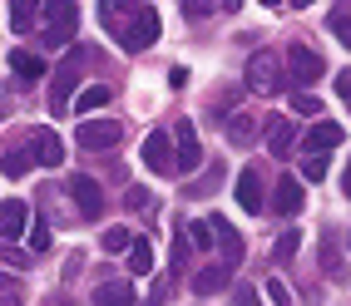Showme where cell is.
<instances>
[{"label": "cell", "mask_w": 351, "mask_h": 306, "mask_svg": "<svg viewBox=\"0 0 351 306\" xmlns=\"http://www.w3.org/2000/svg\"><path fill=\"white\" fill-rule=\"evenodd\" d=\"M104 25L119 35L124 50H149V44L158 40V10L154 5H138V10H129V20H104Z\"/></svg>", "instance_id": "6da1fadb"}, {"label": "cell", "mask_w": 351, "mask_h": 306, "mask_svg": "<svg viewBox=\"0 0 351 306\" xmlns=\"http://www.w3.org/2000/svg\"><path fill=\"white\" fill-rule=\"evenodd\" d=\"M282 84H287V75H282V60L277 55H252L247 60V89L252 94H263V99H272V94H282Z\"/></svg>", "instance_id": "7a4b0ae2"}, {"label": "cell", "mask_w": 351, "mask_h": 306, "mask_svg": "<svg viewBox=\"0 0 351 306\" xmlns=\"http://www.w3.org/2000/svg\"><path fill=\"white\" fill-rule=\"evenodd\" d=\"M80 60H89V50H84V44H75V50H69L64 69L55 75V84H50V99H45V104H50V114H55V119H60V114H64L69 104H75V99H69V89H75V64H80Z\"/></svg>", "instance_id": "3957f363"}, {"label": "cell", "mask_w": 351, "mask_h": 306, "mask_svg": "<svg viewBox=\"0 0 351 306\" xmlns=\"http://www.w3.org/2000/svg\"><path fill=\"white\" fill-rule=\"evenodd\" d=\"M287 75H292V84H302V94H307V84H317L326 75V60L317 50H307V44H297V50L287 55Z\"/></svg>", "instance_id": "277c9868"}, {"label": "cell", "mask_w": 351, "mask_h": 306, "mask_svg": "<svg viewBox=\"0 0 351 306\" xmlns=\"http://www.w3.org/2000/svg\"><path fill=\"white\" fill-rule=\"evenodd\" d=\"M75 138H80V144H84L89 153H95V149H99V153H109V149H114V144L124 138V129L114 124V119H84Z\"/></svg>", "instance_id": "5b68a950"}, {"label": "cell", "mask_w": 351, "mask_h": 306, "mask_svg": "<svg viewBox=\"0 0 351 306\" xmlns=\"http://www.w3.org/2000/svg\"><path fill=\"white\" fill-rule=\"evenodd\" d=\"M341 138H346V129H341L337 119H317V124L307 129V138H302V149H307V158H326Z\"/></svg>", "instance_id": "8992f818"}, {"label": "cell", "mask_w": 351, "mask_h": 306, "mask_svg": "<svg viewBox=\"0 0 351 306\" xmlns=\"http://www.w3.org/2000/svg\"><path fill=\"white\" fill-rule=\"evenodd\" d=\"M232 193H238V207H243V213H252V218H257V213H263V203H267V178L257 173V168H243Z\"/></svg>", "instance_id": "52a82bcc"}, {"label": "cell", "mask_w": 351, "mask_h": 306, "mask_svg": "<svg viewBox=\"0 0 351 306\" xmlns=\"http://www.w3.org/2000/svg\"><path fill=\"white\" fill-rule=\"evenodd\" d=\"M50 25H45V40L50 44H69L75 40V25H80V5H50Z\"/></svg>", "instance_id": "ba28073f"}, {"label": "cell", "mask_w": 351, "mask_h": 306, "mask_svg": "<svg viewBox=\"0 0 351 306\" xmlns=\"http://www.w3.org/2000/svg\"><path fill=\"white\" fill-rule=\"evenodd\" d=\"M69 198H75V207H80L84 218H99V213H104V193H99V183H95V178H84V173L69 178Z\"/></svg>", "instance_id": "9c48e42d"}, {"label": "cell", "mask_w": 351, "mask_h": 306, "mask_svg": "<svg viewBox=\"0 0 351 306\" xmlns=\"http://www.w3.org/2000/svg\"><path fill=\"white\" fill-rule=\"evenodd\" d=\"M25 227H30V203L5 198V203H0V238L20 242V238H25Z\"/></svg>", "instance_id": "30bf717a"}, {"label": "cell", "mask_w": 351, "mask_h": 306, "mask_svg": "<svg viewBox=\"0 0 351 306\" xmlns=\"http://www.w3.org/2000/svg\"><path fill=\"white\" fill-rule=\"evenodd\" d=\"M307 207V193H302V183L287 173V178H277V193H272V213L277 218H292V213H302Z\"/></svg>", "instance_id": "8fae6325"}, {"label": "cell", "mask_w": 351, "mask_h": 306, "mask_svg": "<svg viewBox=\"0 0 351 306\" xmlns=\"http://www.w3.org/2000/svg\"><path fill=\"white\" fill-rule=\"evenodd\" d=\"M30 153H35V163H45V168H60L64 163V144H60L55 129H35L30 133Z\"/></svg>", "instance_id": "7c38bea8"}, {"label": "cell", "mask_w": 351, "mask_h": 306, "mask_svg": "<svg viewBox=\"0 0 351 306\" xmlns=\"http://www.w3.org/2000/svg\"><path fill=\"white\" fill-rule=\"evenodd\" d=\"M138 158H144L154 173L178 168V163H173V149H169V133H149V138H144V149H138Z\"/></svg>", "instance_id": "4fadbf2b"}, {"label": "cell", "mask_w": 351, "mask_h": 306, "mask_svg": "<svg viewBox=\"0 0 351 306\" xmlns=\"http://www.w3.org/2000/svg\"><path fill=\"white\" fill-rule=\"evenodd\" d=\"M208 227H213V238H218V247H223V267L232 272V267L243 262V238H238V232H232V227H228V222H223L218 213L208 218Z\"/></svg>", "instance_id": "5bb4252c"}, {"label": "cell", "mask_w": 351, "mask_h": 306, "mask_svg": "<svg viewBox=\"0 0 351 306\" xmlns=\"http://www.w3.org/2000/svg\"><path fill=\"white\" fill-rule=\"evenodd\" d=\"M263 133H267V149H272V158H287V153H292V144H297V129L282 119V114H272V119L263 124Z\"/></svg>", "instance_id": "9a60e30c"}, {"label": "cell", "mask_w": 351, "mask_h": 306, "mask_svg": "<svg viewBox=\"0 0 351 306\" xmlns=\"http://www.w3.org/2000/svg\"><path fill=\"white\" fill-rule=\"evenodd\" d=\"M203 163V149L193 138V124H178V173H193Z\"/></svg>", "instance_id": "2e32d148"}, {"label": "cell", "mask_w": 351, "mask_h": 306, "mask_svg": "<svg viewBox=\"0 0 351 306\" xmlns=\"http://www.w3.org/2000/svg\"><path fill=\"white\" fill-rule=\"evenodd\" d=\"M124 267H129V277H149L154 272V242L149 238H134V247L124 252Z\"/></svg>", "instance_id": "e0dca14e"}, {"label": "cell", "mask_w": 351, "mask_h": 306, "mask_svg": "<svg viewBox=\"0 0 351 306\" xmlns=\"http://www.w3.org/2000/svg\"><path fill=\"white\" fill-rule=\"evenodd\" d=\"M109 99H114V94H109V84H84V89H80V99L69 104V109H75V114H84V119H89V114H95V109H104Z\"/></svg>", "instance_id": "ac0fdd59"}, {"label": "cell", "mask_w": 351, "mask_h": 306, "mask_svg": "<svg viewBox=\"0 0 351 306\" xmlns=\"http://www.w3.org/2000/svg\"><path fill=\"white\" fill-rule=\"evenodd\" d=\"M95 306H134V281H104L95 292Z\"/></svg>", "instance_id": "d6986e66"}, {"label": "cell", "mask_w": 351, "mask_h": 306, "mask_svg": "<svg viewBox=\"0 0 351 306\" xmlns=\"http://www.w3.org/2000/svg\"><path fill=\"white\" fill-rule=\"evenodd\" d=\"M228 277H232L228 267H203V272L193 277V292H198V296H213V292L228 287Z\"/></svg>", "instance_id": "ffe728a7"}, {"label": "cell", "mask_w": 351, "mask_h": 306, "mask_svg": "<svg viewBox=\"0 0 351 306\" xmlns=\"http://www.w3.org/2000/svg\"><path fill=\"white\" fill-rule=\"evenodd\" d=\"M30 163H35L30 149H5V153H0V173H5V178H20V173H30Z\"/></svg>", "instance_id": "44dd1931"}, {"label": "cell", "mask_w": 351, "mask_h": 306, "mask_svg": "<svg viewBox=\"0 0 351 306\" xmlns=\"http://www.w3.org/2000/svg\"><path fill=\"white\" fill-rule=\"evenodd\" d=\"M10 69H15L20 79H40V75H45V60L30 55V50H10Z\"/></svg>", "instance_id": "7402d4cb"}, {"label": "cell", "mask_w": 351, "mask_h": 306, "mask_svg": "<svg viewBox=\"0 0 351 306\" xmlns=\"http://www.w3.org/2000/svg\"><path fill=\"white\" fill-rule=\"evenodd\" d=\"M129 247H134L129 227H109V232H104V252H129Z\"/></svg>", "instance_id": "603a6c76"}, {"label": "cell", "mask_w": 351, "mask_h": 306, "mask_svg": "<svg viewBox=\"0 0 351 306\" xmlns=\"http://www.w3.org/2000/svg\"><path fill=\"white\" fill-rule=\"evenodd\" d=\"M228 138H232V144H252V119H247V114H238V119L228 124Z\"/></svg>", "instance_id": "cb8c5ba5"}, {"label": "cell", "mask_w": 351, "mask_h": 306, "mask_svg": "<svg viewBox=\"0 0 351 306\" xmlns=\"http://www.w3.org/2000/svg\"><path fill=\"white\" fill-rule=\"evenodd\" d=\"M326 25H332V30H337V40L351 50V15H346V10H332V20H326Z\"/></svg>", "instance_id": "d4e9b609"}, {"label": "cell", "mask_w": 351, "mask_h": 306, "mask_svg": "<svg viewBox=\"0 0 351 306\" xmlns=\"http://www.w3.org/2000/svg\"><path fill=\"white\" fill-rule=\"evenodd\" d=\"M35 25V5H10V30H30Z\"/></svg>", "instance_id": "484cf974"}, {"label": "cell", "mask_w": 351, "mask_h": 306, "mask_svg": "<svg viewBox=\"0 0 351 306\" xmlns=\"http://www.w3.org/2000/svg\"><path fill=\"white\" fill-rule=\"evenodd\" d=\"M292 109H297V114H307V119H317V114H322V99H317V94H297Z\"/></svg>", "instance_id": "4316f807"}, {"label": "cell", "mask_w": 351, "mask_h": 306, "mask_svg": "<svg viewBox=\"0 0 351 306\" xmlns=\"http://www.w3.org/2000/svg\"><path fill=\"white\" fill-rule=\"evenodd\" d=\"M302 178H307V183H322V178H326V158H302Z\"/></svg>", "instance_id": "83f0119b"}, {"label": "cell", "mask_w": 351, "mask_h": 306, "mask_svg": "<svg viewBox=\"0 0 351 306\" xmlns=\"http://www.w3.org/2000/svg\"><path fill=\"white\" fill-rule=\"evenodd\" d=\"M124 207H129V213H134V207H154V193H149V188H129V193H124Z\"/></svg>", "instance_id": "f1b7e54d"}, {"label": "cell", "mask_w": 351, "mask_h": 306, "mask_svg": "<svg viewBox=\"0 0 351 306\" xmlns=\"http://www.w3.org/2000/svg\"><path fill=\"white\" fill-rule=\"evenodd\" d=\"M263 292H267V301H277V306H292L287 287H282V281H277V277H267V281H263Z\"/></svg>", "instance_id": "f546056e"}, {"label": "cell", "mask_w": 351, "mask_h": 306, "mask_svg": "<svg viewBox=\"0 0 351 306\" xmlns=\"http://www.w3.org/2000/svg\"><path fill=\"white\" fill-rule=\"evenodd\" d=\"M297 247H302V232H297V227H292V232H282V238H277V257H282V262H287V257H292Z\"/></svg>", "instance_id": "4dcf8cb0"}, {"label": "cell", "mask_w": 351, "mask_h": 306, "mask_svg": "<svg viewBox=\"0 0 351 306\" xmlns=\"http://www.w3.org/2000/svg\"><path fill=\"white\" fill-rule=\"evenodd\" d=\"M30 247H35V252L50 247V222H30Z\"/></svg>", "instance_id": "1f68e13d"}, {"label": "cell", "mask_w": 351, "mask_h": 306, "mask_svg": "<svg viewBox=\"0 0 351 306\" xmlns=\"http://www.w3.org/2000/svg\"><path fill=\"white\" fill-rule=\"evenodd\" d=\"M189 242H193V247H213V227H208V222H193V227H189Z\"/></svg>", "instance_id": "d6a6232c"}, {"label": "cell", "mask_w": 351, "mask_h": 306, "mask_svg": "<svg viewBox=\"0 0 351 306\" xmlns=\"http://www.w3.org/2000/svg\"><path fill=\"white\" fill-rule=\"evenodd\" d=\"M337 94L351 104V69H341V75H337Z\"/></svg>", "instance_id": "836d02e7"}, {"label": "cell", "mask_w": 351, "mask_h": 306, "mask_svg": "<svg viewBox=\"0 0 351 306\" xmlns=\"http://www.w3.org/2000/svg\"><path fill=\"white\" fill-rule=\"evenodd\" d=\"M0 296H15V281H10L5 272H0Z\"/></svg>", "instance_id": "e575fe53"}, {"label": "cell", "mask_w": 351, "mask_h": 306, "mask_svg": "<svg viewBox=\"0 0 351 306\" xmlns=\"http://www.w3.org/2000/svg\"><path fill=\"white\" fill-rule=\"evenodd\" d=\"M341 188H346V198H351V163H346V173H341Z\"/></svg>", "instance_id": "d590c367"}]
</instances>
